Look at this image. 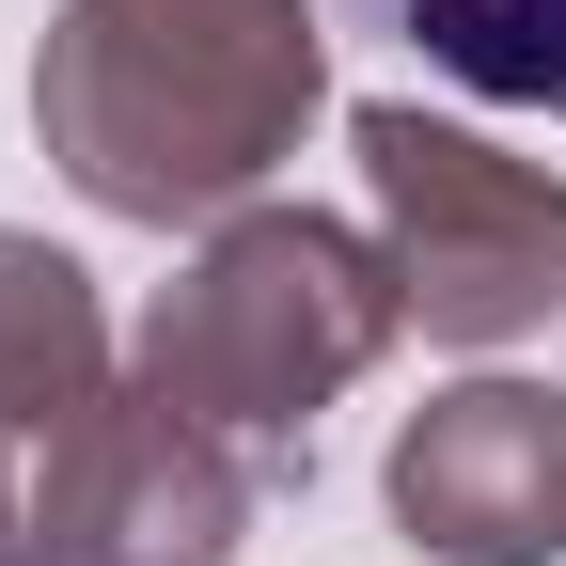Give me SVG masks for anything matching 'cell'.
Segmentation results:
<instances>
[{
	"label": "cell",
	"mask_w": 566,
	"mask_h": 566,
	"mask_svg": "<svg viewBox=\"0 0 566 566\" xmlns=\"http://www.w3.org/2000/svg\"><path fill=\"white\" fill-rule=\"evenodd\" d=\"M95 394H111V300H95V268L0 221V441H32V424L95 409Z\"/></svg>",
	"instance_id": "obj_6"
},
{
	"label": "cell",
	"mask_w": 566,
	"mask_h": 566,
	"mask_svg": "<svg viewBox=\"0 0 566 566\" xmlns=\"http://www.w3.org/2000/svg\"><path fill=\"white\" fill-rule=\"evenodd\" d=\"M331 111L315 0H63L32 48V142L95 221H237Z\"/></svg>",
	"instance_id": "obj_1"
},
{
	"label": "cell",
	"mask_w": 566,
	"mask_h": 566,
	"mask_svg": "<svg viewBox=\"0 0 566 566\" xmlns=\"http://www.w3.org/2000/svg\"><path fill=\"white\" fill-rule=\"evenodd\" d=\"M409 331V283L363 221H331V205H237V221H205V252L142 300V346L126 378L174 394L205 441H237L252 488H300L315 472V409L378 363Z\"/></svg>",
	"instance_id": "obj_2"
},
{
	"label": "cell",
	"mask_w": 566,
	"mask_h": 566,
	"mask_svg": "<svg viewBox=\"0 0 566 566\" xmlns=\"http://www.w3.org/2000/svg\"><path fill=\"white\" fill-rule=\"evenodd\" d=\"M394 535L424 566H551L566 551V394L551 378H457L394 424Z\"/></svg>",
	"instance_id": "obj_5"
},
{
	"label": "cell",
	"mask_w": 566,
	"mask_h": 566,
	"mask_svg": "<svg viewBox=\"0 0 566 566\" xmlns=\"http://www.w3.org/2000/svg\"><path fill=\"white\" fill-rule=\"evenodd\" d=\"M252 457L205 441L174 394L111 378L95 409L0 441V566H237L252 535Z\"/></svg>",
	"instance_id": "obj_4"
},
{
	"label": "cell",
	"mask_w": 566,
	"mask_h": 566,
	"mask_svg": "<svg viewBox=\"0 0 566 566\" xmlns=\"http://www.w3.org/2000/svg\"><path fill=\"white\" fill-rule=\"evenodd\" d=\"M394 17L457 95H504V111L566 126V0H394Z\"/></svg>",
	"instance_id": "obj_7"
},
{
	"label": "cell",
	"mask_w": 566,
	"mask_h": 566,
	"mask_svg": "<svg viewBox=\"0 0 566 566\" xmlns=\"http://www.w3.org/2000/svg\"><path fill=\"white\" fill-rule=\"evenodd\" d=\"M346 142H363L378 252L409 283L424 346H520V331H551V300H566V174L551 158H520V142H488V126L424 111V95H363Z\"/></svg>",
	"instance_id": "obj_3"
}]
</instances>
